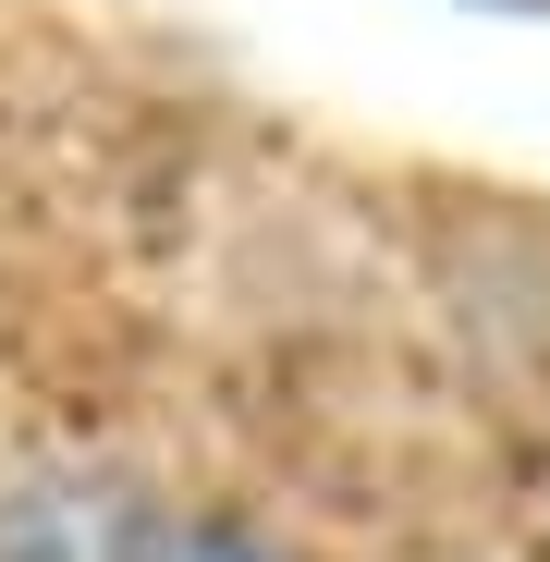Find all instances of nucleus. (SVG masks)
<instances>
[{
  "instance_id": "1",
  "label": "nucleus",
  "mask_w": 550,
  "mask_h": 562,
  "mask_svg": "<svg viewBox=\"0 0 550 562\" xmlns=\"http://www.w3.org/2000/svg\"><path fill=\"white\" fill-rule=\"evenodd\" d=\"M147 562H282V550H257V538H233V526H183V538H159Z\"/></svg>"
},
{
  "instance_id": "2",
  "label": "nucleus",
  "mask_w": 550,
  "mask_h": 562,
  "mask_svg": "<svg viewBox=\"0 0 550 562\" xmlns=\"http://www.w3.org/2000/svg\"><path fill=\"white\" fill-rule=\"evenodd\" d=\"M465 13H550V0H465Z\"/></svg>"
}]
</instances>
